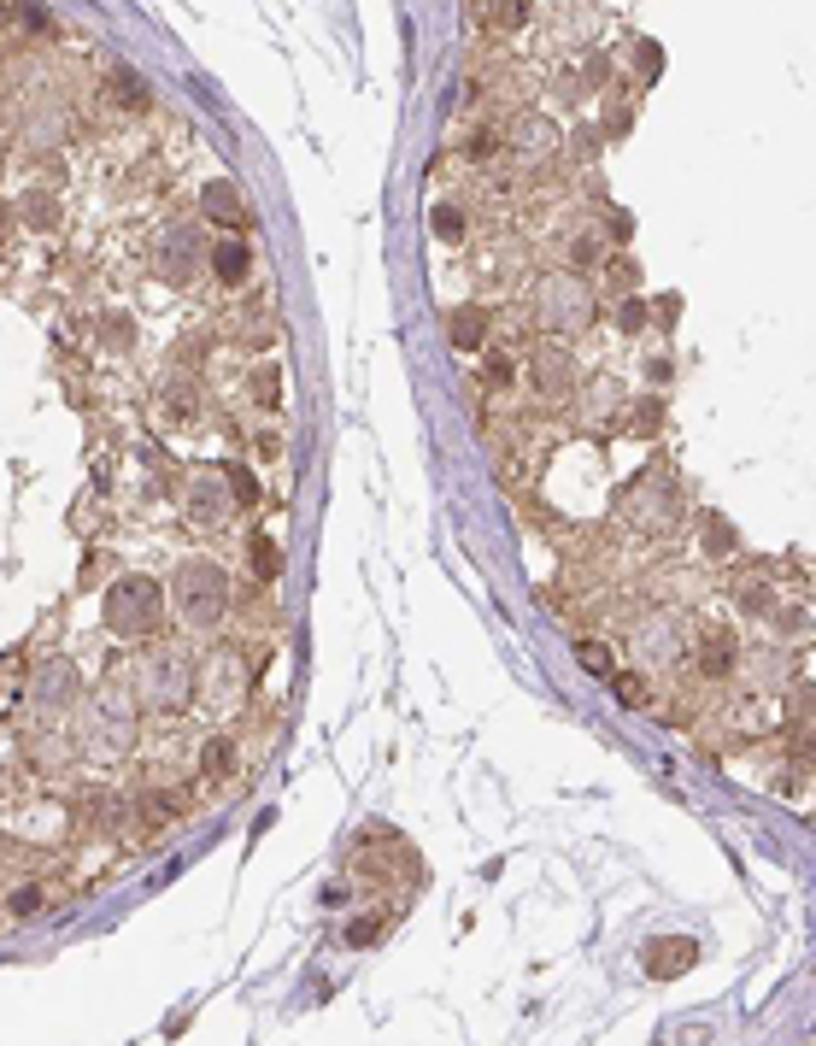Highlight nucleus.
I'll return each instance as SVG.
<instances>
[{"instance_id":"nucleus-1","label":"nucleus","mask_w":816,"mask_h":1046,"mask_svg":"<svg viewBox=\"0 0 816 1046\" xmlns=\"http://www.w3.org/2000/svg\"><path fill=\"white\" fill-rule=\"evenodd\" d=\"M141 688H136V664H106L95 688H83V700L71 706L65 730L77 740V759H95V764H118L136 752L141 740Z\"/></svg>"},{"instance_id":"nucleus-2","label":"nucleus","mask_w":816,"mask_h":1046,"mask_svg":"<svg viewBox=\"0 0 816 1046\" xmlns=\"http://www.w3.org/2000/svg\"><path fill=\"white\" fill-rule=\"evenodd\" d=\"M100 618H106V630L129 647L159 642L165 623H171V588L148 571H124V576L106 583V594H100Z\"/></svg>"},{"instance_id":"nucleus-3","label":"nucleus","mask_w":816,"mask_h":1046,"mask_svg":"<svg viewBox=\"0 0 816 1046\" xmlns=\"http://www.w3.org/2000/svg\"><path fill=\"white\" fill-rule=\"evenodd\" d=\"M171 612L188 635H217L236 612V583L217 559H183L171 576Z\"/></svg>"},{"instance_id":"nucleus-4","label":"nucleus","mask_w":816,"mask_h":1046,"mask_svg":"<svg viewBox=\"0 0 816 1046\" xmlns=\"http://www.w3.org/2000/svg\"><path fill=\"white\" fill-rule=\"evenodd\" d=\"M529 317L541 336H558L570 341L581 329H593V317H600V300H593L588 277H576V271H552L529 288Z\"/></svg>"},{"instance_id":"nucleus-5","label":"nucleus","mask_w":816,"mask_h":1046,"mask_svg":"<svg viewBox=\"0 0 816 1046\" xmlns=\"http://www.w3.org/2000/svg\"><path fill=\"white\" fill-rule=\"evenodd\" d=\"M136 688H141V706H148L153 718H183V711L194 706V652L153 642L136 659Z\"/></svg>"},{"instance_id":"nucleus-6","label":"nucleus","mask_w":816,"mask_h":1046,"mask_svg":"<svg viewBox=\"0 0 816 1046\" xmlns=\"http://www.w3.org/2000/svg\"><path fill=\"white\" fill-rule=\"evenodd\" d=\"M253 659H247L241 647H206L194 659V706H206V711H241L247 700H253Z\"/></svg>"},{"instance_id":"nucleus-7","label":"nucleus","mask_w":816,"mask_h":1046,"mask_svg":"<svg viewBox=\"0 0 816 1046\" xmlns=\"http://www.w3.org/2000/svg\"><path fill=\"white\" fill-rule=\"evenodd\" d=\"M623 518H629L635 535H646V541H669V535L681 530V518H688V506H681V488L658 471H646L640 483H629L623 494Z\"/></svg>"},{"instance_id":"nucleus-8","label":"nucleus","mask_w":816,"mask_h":1046,"mask_svg":"<svg viewBox=\"0 0 816 1046\" xmlns=\"http://www.w3.org/2000/svg\"><path fill=\"white\" fill-rule=\"evenodd\" d=\"M629 659L646 676L681 671V664H688V630H681V618L664 612V606H652L646 618H635L629 623Z\"/></svg>"},{"instance_id":"nucleus-9","label":"nucleus","mask_w":816,"mask_h":1046,"mask_svg":"<svg viewBox=\"0 0 816 1046\" xmlns=\"http://www.w3.org/2000/svg\"><path fill=\"white\" fill-rule=\"evenodd\" d=\"M576 383H581V359H576V347L558 341V336H541V347L529 353V388H535V395H541L547 406H570Z\"/></svg>"},{"instance_id":"nucleus-10","label":"nucleus","mask_w":816,"mask_h":1046,"mask_svg":"<svg viewBox=\"0 0 816 1046\" xmlns=\"http://www.w3.org/2000/svg\"><path fill=\"white\" fill-rule=\"evenodd\" d=\"M83 700V676H77V664L71 659H36V671H30V711L41 723H60L71 718V706Z\"/></svg>"},{"instance_id":"nucleus-11","label":"nucleus","mask_w":816,"mask_h":1046,"mask_svg":"<svg viewBox=\"0 0 816 1046\" xmlns=\"http://www.w3.org/2000/svg\"><path fill=\"white\" fill-rule=\"evenodd\" d=\"M688 664L693 676L705 682V688H723V682L740 676V635L723 630V623H711V630H699L688 642Z\"/></svg>"},{"instance_id":"nucleus-12","label":"nucleus","mask_w":816,"mask_h":1046,"mask_svg":"<svg viewBox=\"0 0 816 1046\" xmlns=\"http://www.w3.org/2000/svg\"><path fill=\"white\" fill-rule=\"evenodd\" d=\"M229 512H236V494H229L224 483V464H206V471H194L183 483V518L194 523V530H217V523H229Z\"/></svg>"},{"instance_id":"nucleus-13","label":"nucleus","mask_w":816,"mask_h":1046,"mask_svg":"<svg viewBox=\"0 0 816 1046\" xmlns=\"http://www.w3.org/2000/svg\"><path fill=\"white\" fill-rule=\"evenodd\" d=\"M570 406H576V424H611V418H623V406H629V388L611 371H581Z\"/></svg>"},{"instance_id":"nucleus-14","label":"nucleus","mask_w":816,"mask_h":1046,"mask_svg":"<svg viewBox=\"0 0 816 1046\" xmlns=\"http://www.w3.org/2000/svg\"><path fill=\"white\" fill-rule=\"evenodd\" d=\"M699 958H705V947H699L693 935H652L646 947H640V970H646L652 982H676V976H688Z\"/></svg>"},{"instance_id":"nucleus-15","label":"nucleus","mask_w":816,"mask_h":1046,"mask_svg":"<svg viewBox=\"0 0 816 1046\" xmlns=\"http://www.w3.org/2000/svg\"><path fill=\"white\" fill-rule=\"evenodd\" d=\"M153 259H159V271H165L171 283H194L200 265H206V241H200L188 224H177V229H165V236H159Z\"/></svg>"},{"instance_id":"nucleus-16","label":"nucleus","mask_w":816,"mask_h":1046,"mask_svg":"<svg viewBox=\"0 0 816 1046\" xmlns=\"http://www.w3.org/2000/svg\"><path fill=\"white\" fill-rule=\"evenodd\" d=\"M153 406H159V418H165V424H194V418H200V383H194L188 371H171L165 383H159Z\"/></svg>"},{"instance_id":"nucleus-17","label":"nucleus","mask_w":816,"mask_h":1046,"mask_svg":"<svg viewBox=\"0 0 816 1046\" xmlns=\"http://www.w3.org/2000/svg\"><path fill=\"white\" fill-rule=\"evenodd\" d=\"M447 341L459 347V353H482V347L493 341V312L488 307H453L447 312Z\"/></svg>"},{"instance_id":"nucleus-18","label":"nucleus","mask_w":816,"mask_h":1046,"mask_svg":"<svg viewBox=\"0 0 816 1046\" xmlns=\"http://www.w3.org/2000/svg\"><path fill=\"white\" fill-rule=\"evenodd\" d=\"M728 600H735L740 618H769L781 606V594H776V583H769L764 571H740L735 583H728Z\"/></svg>"},{"instance_id":"nucleus-19","label":"nucleus","mask_w":816,"mask_h":1046,"mask_svg":"<svg viewBox=\"0 0 816 1046\" xmlns=\"http://www.w3.org/2000/svg\"><path fill=\"white\" fill-rule=\"evenodd\" d=\"M194 770H200L206 782H229V776L241 770V740L224 735V730L206 735V740H200V752H194Z\"/></svg>"},{"instance_id":"nucleus-20","label":"nucleus","mask_w":816,"mask_h":1046,"mask_svg":"<svg viewBox=\"0 0 816 1046\" xmlns=\"http://www.w3.org/2000/svg\"><path fill=\"white\" fill-rule=\"evenodd\" d=\"M24 759H30L36 770H48V776H60V770L77 759V740H71V730H36L30 740H24Z\"/></svg>"},{"instance_id":"nucleus-21","label":"nucleus","mask_w":816,"mask_h":1046,"mask_svg":"<svg viewBox=\"0 0 816 1046\" xmlns=\"http://www.w3.org/2000/svg\"><path fill=\"white\" fill-rule=\"evenodd\" d=\"M699 553H705L711 564L740 559V530L723 512H699Z\"/></svg>"},{"instance_id":"nucleus-22","label":"nucleus","mask_w":816,"mask_h":1046,"mask_svg":"<svg viewBox=\"0 0 816 1046\" xmlns=\"http://www.w3.org/2000/svg\"><path fill=\"white\" fill-rule=\"evenodd\" d=\"M505 141H512L517 153H552L558 148V124L547 119V112H523V119H512V129H505Z\"/></svg>"},{"instance_id":"nucleus-23","label":"nucleus","mask_w":816,"mask_h":1046,"mask_svg":"<svg viewBox=\"0 0 816 1046\" xmlns=\"http://www.w3.org/2000/svg\"><path fill=\"white\" fill-rule=\"evenodd\" d=\"M206 259H212V271H217V283H224V288H241L247 271H253V247H247L241 236H224Z\"/></svg>"},{"instance_id":"nucleus-24","label":"nucleus","mask_w":816,"mask_h":1046,"mask_svg":"<svg viewBox=\"0 0 816 1046\" xmlns=\"http://www.w3.org/2000/svg\"><path fill=\"white\" fill-rule=\"evenodd\" d=\"M740 671H746L757 688H787V676H793V664H787L781 647H757V652H740Z\"/></svg>"},{"instance_id":"nucleus-25","label":"nucleus","mask_w":816,"mask_h":1046,"mask_svg":"<svg viewBox=\"0 0 816 1046\" xmlns=\"http://www.w3.org/2000/svg\"><path fill=\"white\" fill-rule=\"evenodd\" d=\"M247 564H253V583H276V576L288 571V553H283L276 535L253 530V535H247Z\"/></svg>"},{"instance_id":"nucleus-26","label":"nucleus","mask_w":816,"mask_h":1046,"mask_svg":"<svg viewBox=\"0 0 816 1046\" xmlns=\"http://www.w3.org/2000/svg\"><path fill=\"white\" fill-rule=\"evenodd\" d=\"M200 212H206L212 224H229V229L247 224V207H241L236 183H206V195H200Z\"/></svg>"},{"instance_id":"nucleus-27","label":"nucleus","mask_w":816,"mask_h":1046,"mask_svg":"<svg viewBox=\"0 0 816 1046\" xmlns=\"http://www.w3.org/2000/svg\"><path fill=\"white\" fill-rule=\"evenodd\" d=\"M623 418H629V429L640 435V441H652V435H664V395H658V388H652V395H640V400H629V406H623Z\"/></svg>"},{"instance_id":"nucleus-28","label":"nucleus","mask_w":816,"mask_h":1046,"mask_svg":"<svg viewBox=\"0 0 816 1046\" xmlns=\"http://www.w3.org/2000/svg\"><path fill=\"white\" fill-rule=\"evenodd\" d=\"M247 400L259 412H283V365H253L247 371Z\"/></svg>"},{"instance_id":"nucleus-29","label":"nucleus","mask_w":816,"mask_h":1046,"mask_svg":"<svg viewBox=\"0 0 816 1046\" xmlns=\"http://www.w3.org/2000/svg\"><path fill=\"white\" fill-rule=\"evenodd\" d=\"M570 652H576V664H581V671H588V676H600V682H611V676H617V652H611V647L600 642V635H576V642H570Z\"/></svg>"},{"instance_id":"nucleus-30","label":"nucleus","mask_w":816,"mask_h":1046,"mask_svg":"<svg viewBox=\"0 0 816 1046\" xmlns=\"http://www.w3.org/2000/svg\"><path fill=\"white\" fill-rule=\"evenodd\" d=\"M136 811H141V823H171V818H183V788H148V794H136Z\"/></svg>"},{"instance_id":"nucleus-31","label":"nucleus","mask_w":816,"mask_h":1046,"mask_svg":"<svg viewBox=\"0 0 816 1046\" xmlns=\"http://www.w3.org/2000/svg\"><path fill=\"white\" fill-rule=\"evenodd\" d=\"M611 324H617V336H646L652 329V300L646 295H623L617 312H611Z\"/></svg>"},{"instance_id":"nucleus-32","label":"nucleus","mask_w":816,"mask_h":1046,"mask_svg":"<svg viewBox=\"0 0 816 1046\" xmlns=\"http://www.w3.org/2000/svg\"><path fill=\"white\" fill-rule=\"evenodd\" d=\"M482 388H488V395H512V388H517V359L512 353H500V347H482Z\"/></svg>"},{"instance_id":"nucleus-33","label":"nucleus","mask_w":816,"mask_h":1046,"mask_svg":"<svg viewBox=\"0 0 816 1046\" xmlns=\"http://www.w3.org/2000/svg\"><path fill=\"white\" fill-rule=\"evenodd\" d=\"M781 700H787V723H816V682L811 676H787Z\"/></svg>"},{"instance_id":"nucleus-34","label":"nucleus","mask_w":816,"mask_h":1046,"mask_svg":"<svg viewBox=\"0 0 816 1046\" xmlns=\"http://www.w3.org/2000/svg\"><path fill=\"white\" fill-rule=\"evenodd\" d=\"M611 694H617V706L640 711V706H652V676L640 671V664H635V671H617V676H611Z\"/></svg>"},{"instance_id":"nucleus-35","label":"nucleus","mask_w":816,"mask_h":1046,"mask_svg":"<svg viewBox=\"0 0 816 1046\" xmlns=\"http://www.w3.org/2000/svg\"><path fill=\"white\" fill-rule=\"evenodd\" d=\"M564 259H570V271H576V277H588V271H600V265H605V247H600V236L576 229L570 247H564Z\"/></svg>"},{"instance_id":"nucleus-36","label":"nucleus","mask_w":816,"mask_h":1046,"mask_svg":"<svg viewBox=\"0 0 816 1046\" xmlns=\"http://www.w3.org/2000/svg\"><path fill=\"white\" fill-rule=\"evenodd\" d=\"M781 747H787V759H793V764H816V723H787Z\"/></svg>"},{"instance_id":"nucleus-37","label":"nucleus","mask_w":816,"mask_h":1046,"mask_svg":"<svg viewBox=\"0 0 816 1046\" xmlns=\"http://www.w3.org/2000/svg\"><path fill=\"white\" fill-rule=\"evenodd\" d=\"M429 229H435V236H441V241H464V229H470V217H464V212L453 207V200H441V207L429 212Z\"/></svg>"},{"instance_id":"nucleus-38","label":"nucleus","mask_w":816,"mask_h":1046,"mask_svg":"<svg viewBox=\"0 0 816 1046\" xmlns=\"http://www.w3.org/2000/svg\"><path fill=\"white\" fill-rule=\"evenodd\" d=\"M769 623H776V635H781V642H799V635H805L811 630V612H805V606H776V612H769Z\"/></svg>"},{"instance_id":"nucleus-39","label":"nucleus","mask_w":816,"mask_h":1046,"mask_svg":"<svg viewBox=\"0 0 816 1046\" xmlns=\"http://www.w3.org/2000/svg\"><path fill=\"white\" fill-rule=\"evenodd\" d=\"M224 483H229V494H236V506H259V494H265L247 464H224Z\"/></svg>"},{"instance_id":"nucleus-40","label":"nucleus","mask_w":816,"mask_h":1046,"mask_svg":"<svg viewBox=\"0 0 816 1046\" xmlns=\"http://www.w3.org/2000/svg\"><path fill=\"white\" fill-rule=\"evenodd\" d=\"M605 277H611V288H617V295H640V265H635V259H611V265H605Z\"/></svg>"},{"instance_id":"nucleus-41","label":"nucleus","mask_w":816,"mask_h":1046,"mask_svg":"<svg viewBox=\"0 0 816 1046\" xmlns=\"http://www.w3.org/2000/svg\"><path fill=\"white\" fill-rule=\"evenodd\" d=\"M388 929V918H353L347 923V947L353 952H364V947H376V935Z\"/></svg>"},{"instance_id":"nucleus-42","label":"nucleus","mask_w":816,"mask_h":1046,"mask_svg":"<svg viewBox=\"0 0 816 1046\" xmlns=\"http://www.w3.org/2000/svg\"><path fill=\"white\" fill-rule=\"evenodd\" d=\"M112 347V353H124V347H136V317H124V312H112L106 317V336H100Z\"/></svg>"},{"instance_id":"nucleus-43","label":"nucleus","mask_w":816,"mask_h":1046,"mask_svg":"<svg viewBox=\"0 0 816 1046\" xmlns=\"http://www.w3.org/2000/svg\"><path fill=\"white\" fill-rule=\"evenodd\" d=\"M112 89H118V100H124V107H148V83H141L136 77V71H118V77H112Z\"/></svg>"},{"instance_id":"nucleus-44","label":"nucleus","mask_w":816,"mask_h":1046,"mask_svg":"<svg viewBox=\"0 0 816 1046\" xmlns=\"http://www.w3.org/2000/svg\"><path fill=\"white\" fill-rule=\"evenodd\" d=\"M493 24L500 30H523L529 24V0H493Z\"/></svg>"},{"instance_id":"nucleus-45","label":"nucleus","mask_w":816,"mask_h":1046,"mask_svg":"<svg viewBox=\"0 0 816 1046\" xmlns=\"http://www.w3.org/2000/svg\"><path fill=\"white\" fill-rule=\"evenodd\" d=\"M640 376H646V383H652V388H658V395H664V388L676 383V359H669V353H652L646 365H640Z\"/></svg>"},{"instance_id":"nucleus-46","label":"nucleus","mask_w":816,"mask_h":1046,"mask_svg":"<svg viewBox=\"0 0 816 1046\" xmlns=\"http://www.w3.org/2000/svg\"><path fill=\"white\" fill-rule=\"evenodd\" d=\"M7 911H12V918H30V911H41V888H36V882H18L12 899H7Z\"/></svg>"},{"instance_id":"nucleus-47","label":"nucleus","mask_w":816,"mask_h":1046,"mask_svg":"<svg viewBox=\"0 0 816 1046\" xmlns=\"http://www.w3.org/2000/svg\"><path fill=\"white\" fill-rule=\"evenodd\" d=\"M635 65H640V77H658V71H664L658 41H635Z\"/></svg>"},{"instance_id":"nucleus-48","label":"nucleus","mask_w":816,"mask_h":1046,"mask_svg":"<svg viewBox=\"0 0 816 1046\" xmlns=\"http://www.w3.org/2000/svg\"><path fill=\"white\" fill-rule=\"evenodd\" d=\"M253 447H259V459H271V464H276V459H283V453H288V441H283V429H259V435H253Z\"/></svg>"},{"instance_id":"nucleus-49","label":"nucleus","mask_w":816,"mask_h":1046,"mask_svg":"<svg viewBox=\"0 0 816 1046\" xmlns=\"http://www.w3.org/2000/svg\"><path fill=\"white\" fill-rule=\"evenodd\" d=\"M676 317H681V295H658V307H652V324H658V329H676Z\"/></svg>"},{"instance_id":"nucleus-50","label":"nucleus","mask_w":816,"mask_h":1046,"mask_svg":"<svg viewBox=\"0 0 816 1046\" xmlns=\"http://www.w3.org/2000/svg\"><path fill=\"white\" fill-rule=\"evenodd\" d=\"M493 148H500V136H493V129H482V136H476V141H470V148H464V153H470V159H488Z\"/></svg>"},{"instance_id":"nucleus-51","label":"nucleus","mask_w":816,"mask_h":1046,"mask_svg":"<svg viewBox=\"0 0 816 1046\" xmlns=\"http://www.w3.org/2000/svg\"><path fill=\"white\" fill-rule=\"evenodd\" d=\"M629 236H635L629 212H611V241H629Z\"/></svg>"}]
</instances>
